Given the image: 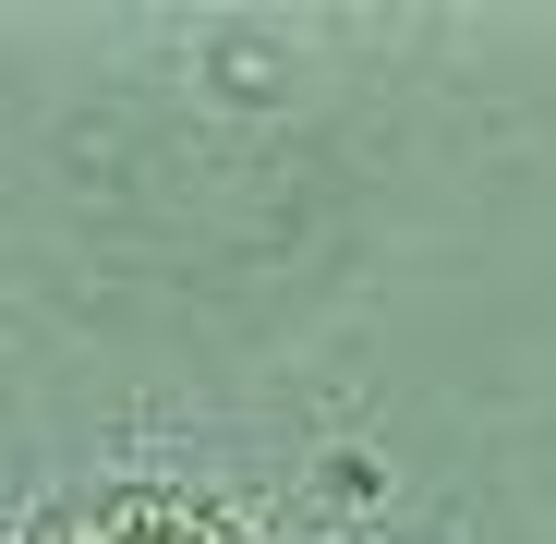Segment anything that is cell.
Masks as SVG:
<instances>
[{"label": "cell", "mask_w": 556, "mask_h": 544, "mask_svg": "<svg viewBox=\"0 0 556 544\" xmlns=\"http://www.w3.org/2000/svg\"><path fill=\"white\" fill-rule=\"evenodd\" d=\"M37 544H254L230 508L206 496H157V484H110V496H73L37 520Z\"/></svg>", "instance_id": "cell-1"}]
</instances>
